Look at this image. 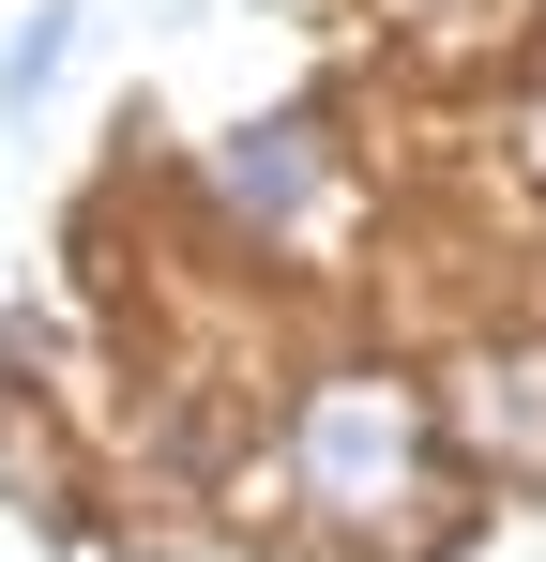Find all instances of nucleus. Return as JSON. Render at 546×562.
Here are the masks:
<instances>
[{
	"mask_svg": "<svg viewBox=\"0 0 546 562\" xmlns=\"http://www.w3.org/2000/svg\"><path fill=\"white\" fill-rule=\"evenodd\" d=\"M288 486H304L319 517H410V502H425V395L319 380L304 426H288Z\"/></svg>",
	"mask_w": 546,
	"mask_h": 562,
	"instance_id": "f257e3e1",
	"label": "nucleus"
},
{
	"mask_svg": "<svg viewBox=\"0 0 546 562\" xmlns=\"http://www.w3.org/2000/svg\"><path fill=\"white\" fill-rule=\"evenodd\" d=\"M213 183H228V213H259V228H288V213L319 198V137H304V122H243V137L213 153Z\"/></svg>",
	"mask_w": 546,
	"mask_h": 562,
	"instance_id": "f03ea898",
	"label": "nucleus"
},
{
	"mask_svg": "<svg viewBox=\"0 0 546 562\" xmlns=\"http://www.w3.org/2000/svg\"><path fill=\"white\" fill-rule=\"evenodd\" d=\"M61 31H77V15H31V31L0 46V106H31L46 77H61Z\"/></svg>",
	"mask_w": 546,
	"mask_h": 562,
	"instance_id": "7ed1b4c3",
	"label": "nucleus"
},
{
	"mask_svg": "<svg viewBox=\"0 0 546 562\" xmlns=\"http://www.w3.org/2000/svg\"><path fill=\"white\" fill-rule=\"evenodd\" d=\"M532 153H546V106H532Z\"/></svg>",
	"mask_w": 546,
	"mask_h": 562,
	"instance_id": "20e7f679",
	"label": "nucleus"
}]
</instances>
